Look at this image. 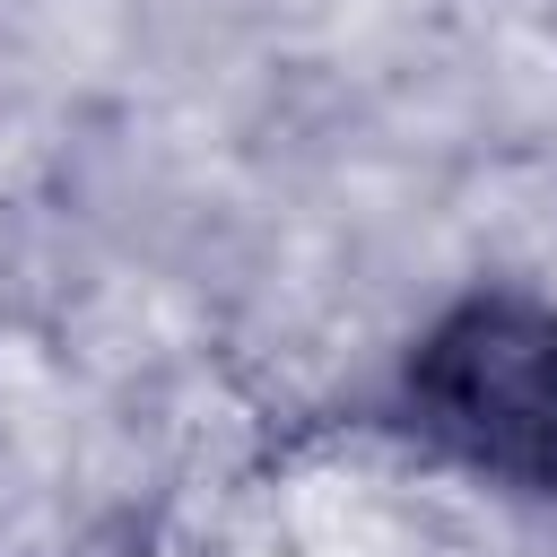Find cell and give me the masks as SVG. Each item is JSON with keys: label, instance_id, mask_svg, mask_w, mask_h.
<instances>
[{"label": "cell", "instance_id": "6da1fadb", "mask_svg": "<svg viewBox=\"0 0 557 557\" xmlns=\"http://www.w3.org/2000/svg\"><path fill=\"white\" fill-rule=\"evenodd\" d=\"M426 426L496 479L557 487V305L479 296L444 313L409 366Z\"/></svg>", "mask_w": 557, "mask_h": 557}]
</instances>
